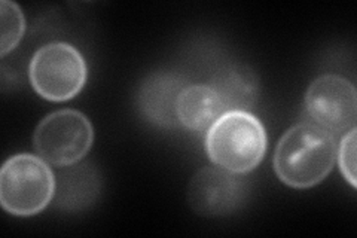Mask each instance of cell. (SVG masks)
<instances>
[{"instance_id":"6da1fadb","label":"cell","mask_w":357,"mask_h":238,"mask_svg":"<svg viewBox=\"0 0 357 238\" xmlns=\"http://www.w3.org/2000/svg\"><path fill=\"white\" fill-rule=\"evenodd\" d=\"M333 134L314 122H301L289 128L274 152V172L295 189H308L323 182L337 163Z\"/></svg>"},{"instance_id":"7a4b0ae2","label":"cell","mask_w":357,"mask_h":238,"mask_svg":"<svg viewBox=\"0 0 357 238\" xmlns=\"http://www.w3.org/2000/svg\"><path fill=\"white\" fill-rule=\"evenodd\" d=\"M206 151L215 165L237 174L250 173L266 152L265 127L250 112H225L207 130Z\"/></svg>"},{"instance_id":"3957f363","label":"cell","mask_w":357,"mask_h":238,"mask_svg":"<svg viewBox=\"0 0 357 238\" xmlns=\"http://www.w3.org/2000/svg\"><path fill=\"white\" fill-rule=\"evenodd\" d=\"M55 185L57 180L47 161L31 154H17L0 172V204L13 216H35L55 197Z\"/></svg>"},{"instance_id":"277c9868","label":"cell","mask_w":357,"mask_h":238,"mask_svg":"<svg viewBox=\"0 0 357 238\" xmlns=\"http://www.w3.org/2000/svg\"><path fill=\"white\" fill-rule=\"evenodd\" d=\"M88 76L84 55L73 45L54 42L40 47L29 66L33 89L45 100L66 101L82 91Z\"/></svg>"},{"instance_id":"5b68a950","label":"cell","mask_w":357,"mask_h":238,"mask_svg":"<svg viewBox=\"0 0 357 238\" xmlns=\"http://www.w3.org/2000/svg\"><path fill=\"white\" fill-rule=\"evenodd\" d=\"M94 128L79 110L63 109L50 113L36 127L33 146L42 160L54 167L77 164L91 149Z\"/></svg>"},{"instance_id":"8992f818","label":"cell","mask_w":357,"mask_h":238,"mask_svg":"<svg viewBox=\"0 0 357 238\" xmlns=\"http://www.w3.org/2000/svg\"><path fill=\"white\" fill-rule=\"evenodd\" d=\"M305 107L319 127L331 134L347 133L356 127L357 91L349 79L323 75L310 84Z\"/></svg>"},{"instance_id":"52a82bcc","label":"cell","mask_w":357,"mask_h":238,"mask_svg":"<svg viewBox=\"0 0 357 238\" xmlns=\"http://www.w3.org/2000/svg\"><path fill=\"white\" fill-rule=\"evenodd\" d=\"M249 194L248 180L220 167H204L194 174L188 186L191 209L206 218L227 216L237 211Z\"/></svg>"},{"instance_id":"ba28073f","label":"cell","mask_w":357,"mask_h":238,"mask_svg":"<svg viewBox=\"0 0 357 238\" xmlns=\"http://www.w3.org/2000/svg\"><path fill=\"white\" fill-rule=\"evenodd\" d=\"M185 87L183 77L172 72H155L146 76L137 93L142 115L161 128L177 127V98Z\"/></svg>"},{"instance_id":"9c48e42d","label":"cell","mask_w":357,"mask_h":238,"mask_svg":"<svg viewBox=\"0 0 357 238\" xmlns=\"http://www.w3.org/2000/svg\"><path fill=\"white\" fill-rule=\"evenodd\" d=\"M55 185V204L66 211H79L93 206L97 201L102 180L94 165L73 164L63 167Z\"/></svg>"},{"instance_id":"30bf717a","label":"cell","mask_w":357,"mask_h":238,"mask_svg":"<svg viewBox=\"0 0 357 238\" xmlns=\"http://www.w3.org/2000/svg\"><path fill=\"white\" fill-rule=\"evenodd\" d=\"M177 119L192 131L208 130L225 113L222 101L210 85H188L177 98Z\"/></svg>"},{"instance_id":"8fae6325","label":"cell","mask_w":357,"mask_h":238,"mask_svg":"<svg viewBox=\"0 0 357 238\" xmlns=\"http://www.w3.org/2000/svg\"><path fill=\"white\" fill-rule=\"evenodd\" d=\"M210 87L219 96L225 112H250L259 94V84L256 75L248 67H227L215 75Z\"/></svg>"},{"instance_id":"7c38bea8","label":"cell","mask_w":357,"mask_h":238,"mask_svg":"<svg viewBox=\"0 0 357 238\" xmlns=\"http://www.w3.org/2000/svg\"><path fill=\"white\" fill-rule=\"evenodd\" d=\"M0 29H2L0 55L5 57L17 48L26 31V18L17 3L2 0L0 3Z\"/></svg>"},{"instance_id":"4fadbf2b","label":"cell","mask_w":357,"mask_h":238,"mask_svg":"<svg viewBox=\"0 0 357 238\" xmlns=\"http://www.w3.org/2000/svg\"><path fill=\"white\" fill-rule=\"evenodd\" d=\"M356 134L357 128L353 127L344 134L341 139L340 147L337 149V160L340 164V170L347 182L356 188Z\"/></svg>"}]
</instances>
